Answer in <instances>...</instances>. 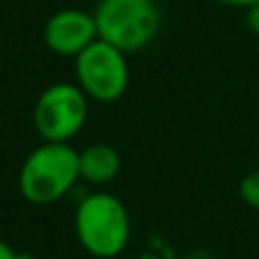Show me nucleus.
<instances>
[{
	"instance_id": "1",
	"label": "nucleus",
	"mask_w": 259,
	"mask_h": 259,
	"mask_svg": "<svg viewBox=\"0 0 259 259\" xmlns=\"http://www.w3.org/2000/svg\"><path fill=\"white\" fill-rule=\"evenodd\" d=\"M73 230L80 248L97 259L122 254L131 239V218L117 195L97 191L85 195L73 213Z\"/></svg>"
},
{
	"instance_id": "2",
	"label": "nucleus",
	"mask_w": 259,
	"mask_h": 259,
	"mask_svg": "<svg viewBox=\"0 0 259 259\" xmlns=\"http://www.w3.org/2000/svg\"><path fill=\"white\" fill-rule=\"evenodd\" d=\"M80 179L78 152L69 142H44L28 154L19 170V191L30 204L62 200Z\"/></svg>"
},
{
	"instance_id": "3",
	"label": "nucleus",
	"mask_w": 259,
	"mask_h": 259,
	"mask_svg": "<svg viewBox=\"0 0 259 259\" xmlns=\"http://www.w3.org/2000/svg\"><path fill=\"white\" fill-rule=\"evenodd\" d=\"M94 19L99 39L126 55L149 46L161 30L156 0H99Z\"/></svg>"
},
{
	"instance_id": "4",
	"label": "nucleus",
	"mask_w": 259,
	"mask_h": 259,
	"mask_svg": "<svg viewBox=\"0 0 259 259\" xmlns=\"http://www.w3.org/2000/svg\"><path fill=\"white\" fill-rule=\"evenodd\" d=\"M88 108L90 99L78 85L53 83L34 103V131L44 142H69L88 122Z\"/></svg>"
},
{
	"instance_id": "5",
	"label": "nucleus",
	"mask_w": 259,
	"mask_h": 259,
	"mask_svg": "<svg viewBox=\"0 0 259 259\" xmlns=\"http://www.w3.org/2000/svg\"><path fill=\"white\" fill-rule=\"evenodd\" d=\"M78 88L88 99L99 103H113L124 97L128 88L126 53L103 39H97L80 55L73 58Z\"/></svg>"
},
{
	"instance_id": "6",
	"label": "nucleus",
	"mask_w": 259,
	"mask_h": 259,
	"mask_svg": "<svg viewBox=\"0 0 259 259\" xmlns=\"http://www.w3.org/2000/svg\"><path fill=\"white\" fill-rule=\"evenodd\" d=\"M99 39L97 19L83 10H60L44 25V41L49 51L62 58H76Z\"/></svg>"
},
{
	"instance_id": "7",
	"label": "nucleus",
	"mask_w": 259,
	"mask_h": 259,
	"mask_svg": "<svg viewBox=\"0 0 259 259\" xmlns=\"http://www.w3.org/2000/svg\"><path fill=\"white\" fill-rule=\"evenodd\" d=\"M122 167V158H119L117 149L110 145H97L85 147L83 152H78V170H80V179H85L88 184H110L115 177L119 175Z\"/></svg>"
},
{
	"instance_id": "8",
	"label": "nucleus",
	"mask_w": 259,
	"mask_h": 259,
	"mask_svg": "<svg viewBox=\"0 0 259 259\" xmlns=\"http://www.w3.org/2000/svg\"><path fill=\"white\" fill-rule=\"evenodd\" d=\"M239 195L250 209L259 211V170L243 177V181H241V186H239Z\"/></svg>"
},
{
	"instance_id": "9",
	"label": "nucleus",
	"mask_w": 259,
	"mask_h": 259,
	"mask_svg": "<svg viewBox=\"0 0 259 259\" xmlns=\"http://www.w3.org/2000/svg\"><path fill=\"white\" fill-rule=\"evenodd\" d=\"M248 28L252 30V32H259V5H252L248 7Z\"/></svg>"
},
{
	"instance_id": "10",
	"label": "nucleus",
	"mask_w": 259,
	"mask_h": 259,
	"mask_svg": "<svg viewBox=\"0 0 259 259\" xmlns=\"http://www.w3.org/2000/svg\"><path fill=\"white\" fill-rule=\"evenodd\" d=\"M215 3L227 5V7H243V10H248V7H252V5H259V0H215Z\"/></svg>"
},
{
	"instance_id": "11",
	"label": "nucleus",
	"mask_w": 259,
	"mask_h": 259,
	"mask_svg": "<svg viewBox=\"0 0 259 259\" xmlns=\"http://www.w3.org/2000/svg\"><path fill=\"white\" fill-rule=\"evenodd\" d=\"M0 259H16V250L5 241H0Z\"/></svg>"
},
{
	"instance_id": "12",
	"label": "nucleus",
	"mask_w": 259,
	"mask_h": 259,
	"mask_svg": "<svg viewBox=\"0 0 259 259\" xmlns=\"http://www.w3.org/2000/svg\"><path fill=\"white\" fill-rule=\"evenodd\" d=\"M16 259H37V257L30 252H16Z\"/></svg>"
},
{
	"instance_id": "13",
	"label": "nucleus",
	"mask_w": 259,
	"mask_h": 259,
	"mask_svg": "<svg viewBox=\"0 0 259 259\" xmlns=\"http://www.w3.org/2000/svg\"><path fill=\"white\" fill-rule=\"evenodd\" d=\"M97 3H99V0H97Z\"/></svg>"
}]
</instances>
